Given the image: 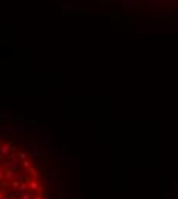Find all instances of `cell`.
<instances>
[]
</instances>
